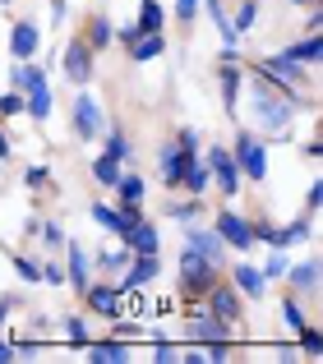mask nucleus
Masks as SVG:
<instances>
[{"instance_id":"1","label":"nucleus","mask_w":323,"mask_h":364,"mask_svg":"<svg viewBox=\"0 0 323 364\" xmlns=\"http://www.w3.org/2000/svg\"><path fill=\"white\" fill-rule=\"evenodd\" d=\"M250 116H254V129L263 139H287L291 124H296V102L250 70Z\"/></svg>"},{"instance_id":"2","label":"nucleus","mask_w":323,"mask_h":364,"mask_svg":"<svg viewBox=\"0 0 323 364\" xmlns=\"http://www.w3.org/2000/svg\"><path fill=\"white\" fill-rule=\"evenodd\" d=\"M250 70L259 74V79H268L277 92H287L296 107H300V102H314V97H309V79H314V74H309L305 65L287 60V55H263V60H254Z\"/></svg>"},{"instance_id":"3","label":"nucleus","mask_w":323,"mask_h":364,"mask_svg":"<svg viewBox=\"0 0 323 364\" xmlns=\"http://www.w3.org/2000/svg\"><path fill=\"white\" fill-rule=\"evenodd\" d=\"M217 272H222V263L194 254V249H180V295H185V300H203V295L222 282Z\"/></svg>"},{"instance_id":"4","label":"nucleus","mask_w":323,"mask_h":364,"mask_svg":"<svg viewBox=\"0 0 323 364\" xmlns=\"http://www.w3.org/2000/svg\"><path fill=\"white\" fill-rule=\"evenodd\" d=\"M231 161H235V171H240V176H250V180H263V176H268V152H263V139H254V134H240V139H235Z\"/></svg>"},{"instance_id":"5","label":"nucleus","mask_w":323,"mask_h":364,"mask_svg":"<svg viewBox=\"0 0 323 364\" xmlns=\"http://www.w3.org/2000/svg\"><path fill=\"white\" fill-rule=\"evenodd\" d=\"M203 166H208V176L217 180V194H240V171H235V161H231L226 148H208Z\"/></svg>"},{"instance_id":"6","label":"nucleus","mask_w":323,"mask_h":364,"mask_svg":"<svg viewBox=\"0 0 323 364\" xmlns=\"http://www.w3.org/2000/svg\"><path fill=\"white\" fill-rule=\"evenodd\" d=\"M60 70H65L70 83H88L92 79V51H88L83 37H70V46L60 51Z\"/></svg>"},{"instance_id":"7","label":"nucleus","mask_w":323,"mask_h":364,"mask_svg":"<svg viewBox=\"0 0 323 364\" xmlns=\"http://www.w3.org/2000/svg\"><path fill=\"white\" fill-rule=\"evenodd\" d=\"M198 161L194 148H185V143H166L162 148V180H166L171 189H180V180H185V171Z\"/></svg>"},{"instance_id":"8","label":"nucleus","mask_w":323,"mask_h":364,"mask_svg":"<svg viewBox=\"0 0 323 364\" xmlns=\"http://www.w3.org/2000/svg\"><path fill=\"white\" fill-rule=\"evenodd\" d=\"M203 300H208V314H213V318H222L226 328H231V323H240V291H235V286H222V282H217Z\"/></svg>"},{"instance_id":"9","label":"nucleus","mask_w":323,"mask_h":364,"mask_svg":"<svg viewBox=\"0 0 323 364\" xmlns=\"http://www.w3.org/2000/svg\"><path fill=\"white\" fill-rule=\"evenodd\" d=\"M102 129H107V120H102L97 97L83 92V97L74 102V134H79V139H102Z\"/></svg>"},{"instance_id":"10","label":"nucleus","mask_w":323,"mask_h":364,"mask_svg":"<svg viewBox=\"0 0 323 364\" xmlns=\"http://www.w3.org/2000/svg\"><path fill=\"white\" fill-rule=\"evenodd\" d=\"M185 249L213 258V263H222V258H226V240L213 231V226H185Z\"/></svg>"},{"instance_id":"11","label":"nucleus","mask_w":323,"mask_h":364,"mask_svg":"<svg viewBox=\"0 0 323 364\" xmlns=\"http://www.w3.org/2000/svg\"><path fill=\"white\" fill-rule=\"evenodd\" d=\"M213 231L226 240V249H254V231H250V222H245V217H235V213H217Z\"/></svg>"},{"instance_id":"12","label":"nucleus","mask_w":323,"mask_h":364,"mask_svg":"<svg viewBox=\"0 0 323 364\" xmlns=\"http://www.w3.org/2000/svg\"><path fill=\"white\" fill-rule=\"evenodd\" d=\"M240 79L245 74L235 70V60H222V70H217V88H222V111L235 120V107H240Z\"/></svg>"},{"instance_id":"13","label":"nucleus","mask_w":323,"mask_h":364,"mask_svg":"<svg viewBox=\"0 0 323 364\" xmlns=\"http://www.w3.org/2000/svg\"><path fill=\"white\" fill-rule=\"evenodd\" d=\"M83 300H88L92 314H102V318H116V314H120V286H92V282H88Z\"/></svg>"},{"instance_id":"14","label":"nucleus","mask_w":323,"mask_h":364,"mask_svg":"<svg viewBox=\"0 0 323 364\" xmlns=\"http://www.w3.org/2000/svg\"><path fill=\"white\" fill-rule=\"evenodd\" d=\"M37 46H42V33H37V23L18 18L14 33H9V51H14V60H28V55H37Z\"/></svg>"},{"instance_id":"15","label":"nucleus","mask_w":323,"mask_h":364,"mask_svg":"<svg viewBox=\"0 0 323 364\" xmlns=\"http://www.w3.org/2000/svg\"><path fill=\"white\" fill-rule=\"evenodd\" d=\"M185 337L203 341V346H213V341H226V323L213 318V314H194V318L185 323Z\"/></svg>"},{"instance_id":"16","label":"nucleus","mask_w":323,"mask_h":364,"mask_svg":"<svg viewBox=\"0 0 323 364\" xmlns=\"http://www.w3.org/2000/svg\"><path fill=\"white\" fill-rule=\"evenodd\" d=\"M314 235V222H291V226H268V240L263 245H272V249H291V245H300V240H309Z\"/></svg>"},{"instance_id":"17","label":"nucleus","mask_w":323,"mask_h":364,"mask_svg":"<svg viewBox=\"0 0 323 364\" xmlns=\"http://www.w3.org/2000/svg\"><path fill=\"white\" fill-rule=\"evenodd\" d=\"M157 277V254H134L129 258V272L120 277V291H129V286H148Z\"/></svg>"},{"instance_id":"18","label":"nucleus","mask_w":323,"mask_h":364,"mask_svg":"<svg viewBox=\"0 0 323 364\" xmlns=\"http://www.w3.org/2000/svg\"><path fill=\"white\" fill-rule=\"evenodd\" d=\"M83 42H88V51H92V55L107 51V46L116 42V23H111V18H102V14H92V18H88V28H83Z\"/></svg>"},{"instance_id":"19","label":"nucleus","mask_w":323,"mask_h":364,"mask_svg":"<svg viewBox=\"0 0 323 364\" xmlns=\"http://www.w3.org/2000/svg\"><path fill=\"white\" fill-rule=\"evenodd\" d=\"M65 249H70V272H65V282L83 295V291H88V254H83L79 240H65Z\"/></svg>"},{"instance_id":"20","label":"nucleus","mask_w":323,"mask_h":364,"mask_svg":"<svg viewBox=\"0 0 323 364\" xmlns=\"http://www.w3.org/2000/svg\"><path fill=\"white\" fill-rule=\"evenodd\" d=\"M231 272H235V291H240V295H250V300H259V295H263V286H268V282H263V272H259L254 263H235Z\"/></svg>"},{"instance_id":"21","label":"nucleus","mask_w":323,"mask_h":364,"mask_svg":"<svg viewBox=\"0 0 323 364\" xmlns=\"http://www.w3.org/2000/svg\"><path fill=\"white\" fill-rule=\"evenodd\" d=\"M120 240H125L129 249H134V254H157V231H153L148 222H134L125 235H120Z\"/></svg>"},{"instance_id":"22","label":"nucleus","mask_w":323,"mask_h":364,"mask_svg":"<svg viewBox=\"0 0 323 364\" xmlns=\"http://www.w3.org/2000/svg\"><path fill=\"white\" fill-rule=\"evenodd\" d=\"M287 60H296V65H319V55H323V37L319 33H309L305 42H296V46H287Z\"/></svg>"},{"instance_id":"23","label":"nucleus","mask_w":323,"mask_h":364,"mask_svg":"<svg viewBox=\"0 0 323 364\" xmlns=\"http://www.w3.org/2000/svg\"><path fill=\"white\" fill-rule=\"evenodd\" d=\"M203 9H208V18L217 23V37H222V46H235V42H240V33L231 28V18H226V5H222V0H203Z\"/></svg>"},{"instance_id":"24","label":"nucleus","mask_w":323,"mask_h":364,"mask_svg":"<svg viewBox=\"0 0 323 364\" xmlns=\"http://www.w3.org/2000/svg\"><path fill=\"white\" fill-rule=\"evenodd\" d=\"M125 51L134 55V60H153V55L166 51V42H162V33H139L134 42H125Z\"/></svg>"},{"instance_id":"25","label":"nucleus","mask_w":323,"mask_h":364,"mask_svg":"<svg viewBox=\"0 0 323 364\" xmlns=\"http://www.w3.org/2000/svg\"><path fill=\"white\" fill-rule=\"evenodd\" d=\"M287 272H291V291H305V295L319 291V258H309L300 267H287Z\"/></svg>"},{"instance_id":"26","label":"nucleus","mask_w":323,"mask_h":364,"mask_svg":"<svg viewBox=\"0 0 323 364\" xmlns=\"http://www.w3.org/2000/svg\"><path fill=\"white\" fill-rule=\"evenodd\" d=\"M92 222H97L102 231H111V235H125L129 231V222L120 217V208H107V203H92Z\"/></svg>"},{"instance_id":"27","label":"nucleus","mask_w":323,"mask_h":364,"mask_svg":"<svg viewBox=\"0 0 323 364\" xmlns=\"http://www.w3.org/2000/svg\"><path fill=\"white\" fill-rule=\"evenodd\" d=\"M9 79H14V92H33V88H42V83H46V74L37 70V65L18 60V65H14V74H9Z\"/></svg>"},{"instance_id":"28","label":"nucleus","mask_w":323,"mask_h":364,"mask_svg":"<svg viewBox=\"0 0 323 364\" xmlns=\"http://www.w3.org/2000/svg\"><path fill=\"white\" fill-rule=\"evenodd\" d=\"M23 116H33V120H46L51 116V88H33V92H23Z\"/></svg>"},{"instance_id":"29","label":"nucleus","mask_w":323,"mask_h":364,"mask_svg":"<svg viewBox=\"0 0 323 364\" xmlns=\"http://www.w3.org/2000/svg\"><path fill=\"white\" fill-rule=\"evenodd\" d=\"M129 258H134V249H129V245H120V249H111V254H107V249H102V254H97V267H102V272H120V267H129Z\"/></svg>"},{"instance_id":"30","label":"nucleus","mask_w":323,"mask_h":364,"mask_svg":"<svg viewBox=\"0 0 323 364\" xmlns=\"http://www.w3.org/2000/svg\"><path fill=\"white\" fill-rule=\"evenodd\" d=\"M134 28H139V33H162V5H157V0H144V5H139Z\"/></svg>"},{"instance_id":"31","label":"nucleus","mask_w":323,"mask_h":364,"mask_svg":"<svg viewBox=\"0 0 323 364\" xmlns=\"http://www.w3.org/2000/svg\"><path fill=\"white\" fill-rule=\"evenodd\" d=\"M208 180H213V176H208V166H203V161H194V166L185 171V180H180V189L198 198V194H203V189H208Z\"/></svg>"},{"instance_id":"32","label":"nucleus","mask_w":323,"mask_h":364,"mask_svg":"<svg viewBox=\"0 0 323 364\" xmlns=\"http://www.w3.org/2000/svg\"><path fill=\"white\" fill-rule=\"evenodd\" d=\"M116 189H120V198H125V203H144V176H120L116 180Z\"/></svg>"},{"instance_id":"33","label":"nucleus","mask_w":323,"mask_h":364,"mask_svg":"<svg viewBox=\"0 0 323 364\" xmlns=\"http://www.w3.org/2000/svg\"><path fill=\"white\" fill-rule=\"evenodd\" d=\"M92 176H97V185L116 189V180H120V161H111V157H97V161H92Z\"/></svg>"},{"instance_id":"34","label":"nucleus","mask_w":323,"mask_h":364,"mask_svg":"<svg viewBox=\"0 0 323 364\" xmlns=\"http://www.w3.org/2000/svg\"><path fill=\"white\" fill-rule=\"evenodd\" d=\"M92 360H129V346L125 341H97V346H88Z\"/></svg>"},{"instance_id":"35","label":"nucleus","mask_w":323,"mask_h":364,"mask_svg":"<svg viewBox=\"0 0 323 364\" xmlns=\"http://www.w3.org/2000/svg\"><path fill=\"white\" fill-rule=\"evenodd\" d=\"M287 254H282V249H272V254H268V263H263L259 267V272H263V282H277V277H287Z\"/></svg>"},{"instance_id":"36","label":"nucleus","mask_w":323,"mask_h":364,"mask_svg":"<svg viewBox=\"0 0 323 364\" xmlns=\"http://www.w3.org/2000/svg\"><path fill=\"white\" fill-rule=\"evenodd\" d=\"M102 157H111V161H125L129 157V143H125V134H120V129L107 134V152H102Z\"/></svg>"},{"instance_id":"37","label":"nucleus","mask_w":323,"mask_h":364,"mask_svg":"<svg viewBox=\"0 0 323 364\" xmlns=\"http://www.w3.org/2000/svg\"><path fill=\"white\" fill-rule=\"evenodd\" d=\"M254 18H259V0H240V14L231 18V28L245 33V28H254Z\"/></svg>"},{"instance_id":"38","label":"nucleus","mask_w":323,"mask_h":364,"mask_svg":"<svg viewBox=\"0 0 323 364\" xmlns=\"http://www.w3.org/2000/svg\"><path fill=\"white\" fill-rule=\"evenodd\" d=\"M296 337H300V346H305V355H323V332L319 328H300Z\"/></svg>"},{"instance_id":"39","label":"nucleus","mask_w":323,"mask_h":364,"mask_svg":"<svg viewBox=\"0 0 323 364\" xmlns=\"http://www.w3.org/2000/svg\"><path fill=\"white\" fill-rule=\"evenodd\" d=\"M282 318H287V328H291V332H300V328H305V314H300V304L291 300V295L282 300Z\"/></svg>"},{"instance_id":"40","label":"nucleus","mask_w":323,"mask_h":364,"mask_svg":"<svg viewBox=\"0 0 323 364\" xmlns=\"http://www.w3.org/2000/svg\"><path fill=\"white\" fill-rule=\"evenodd\" d=\"M65 341H70V346H88V328H83V318H65Z\"/></svg>"},{"instance_id":"41","label":"nucleus","mask_w":323,"mask_h":364,"mask_svg":"<svg viewBox=\"0 0 323 364\" xmlns=\"http://www.w3.org/2000/svg\"><path fill=\"white\" fill-rule=\"evenodd\" d=\"M14 272L23 277V282H42V263H37V258H14Z\"/></svg>"},{"instance_id":"42","label":"nucleus","mask_w":323,"mask_h":364,"mask_svg":"<svg viewBox=\"0 0 323 364\" xmlns=\"http://www.w3.org/2000/svg\"><path fill=\"white\" fill-rule=\"evenodd\" d=\"M0 116H23V92H0Z\"/></svg>"},{"instance_id":"43","label":"nucleus","mask_w":323,"mask_h":364,"mask_svg":"<svg viewBox=\"0 0 323 364\" xmlns=\"http://www.w3.org/2000/svg\"><path fill=\"white\" fill-rule=\"evenodd\" d=\"M166 217H176V222H194L198 203H166Z\"/></svg>"},{"instance_id":"44","label":"nucleus","mask_w":323,"mask_h":364,"mask_svg":"<svg viewBox=\"0 0 323 364\" xmlns=\"http://www.w3.org/2000/svg\"><path fill=\"white\" fill-rule=\"evenodd\" d=\"M37 235H42L46 245H65V231H60L55 222H42V231H37Z\"/></svg>"},{"instance_id":"45","label":"nucleus","mask_w":323,"mask_h":364,"mask_svg":"<svg viewBox=\"0 0 323 364\" xmlns=\"http://www.w3.org/2000/svg\"><path fill=\"white\" fill-rule=\"evenodd\" d=\"M194 14H198V0H176V18L180 23H189Z\"/></svg>"},{"instance_id":"46","label":"nucleus","mask_w":323,"mask_h":364,"mask_svg":"<svg viewBox=\"0 0 323 364\" xmlns=\"http://www.w3.org/2000/svg\"><path fill=\"white\" fill-rule=\"evenodd\" d=\"M319 203H323V185L314 180V185H309V194H305V208H309V213H319Z\"/></svg>"},{"instance_id":"47","label":"nucleus","mask_w":323,"mask_h":364,"mask_svg":"<svg viewBox=\"0 0 323 364\" xmlns=\"http://www.w3.org/2000/svg\"><path fill=\"white\" fill-rule=\"evenodd\" d=\"M23 180H28V189H37V185H46V180H51V176H46L42 166H28V176H23Z\"/></svg>"},{"instance_id":"48","label":"nucleus","mask_w":323,"mask_h":364,"mask_svg":"<svg viewBox=\"0 0 323 364\" xmlns=\"http://www.w3.org/2000/svg\"><path fill=\"white\" fill-rule=\"evenodd\" d=\"M42 277H46V282H55V286H65V267H60V263H46Z\"/></svg>"},{"instance_id":"49","label":"nucleus","mask_w":323,"mask_h":364,"mask_svg":"<svg viewBox=\"0 0 323 364\" xmlns=\"http://www.w3.org/2000/svg\"><path fill=\"white\" fill-rule=\"evenodd\" d=\"M153 360H162V364L176 360V346H171V341H157V346H153Z\"/></svg>"},{"instance_id":"50","label":"nucleus","mask_w":323,"mask_h":364,"mask_svg":"<svg viewBox=\"0 0 323 364\" xmlns=\"http://www.w3.org/2000/svg\"><path fill=\"white\" fill-rule=\"evenodd\" d=\"M176 143H185V148H198V134H194V129H180Z\"/></svg>"},{"instance_id":"51","label":"nucleus","mask_w":323,"mask_h":364,"mask_svg":"<svg viewBox=\"0 0 323 364\" xmlns=\"http://www.w3.org/2000/svg\"><path fill=\"white\" fill-rule=\"evenodd\" d=\"M51 18H55V23L65 18V0H51Z\"/></svg>"},{"instance_id":"52","label":"nucleus","mask_w":323,"mask_h":364,"mask_svg":"<svg viewBox=\"0 0 323 364\" xmlns=\"http://www.w3.org/2000/svg\"><path fill=\"white\" fill-rule=\"evenodd\" d=\"M0 360H14V341H0Z\"/></svg>"},{"instance_id":"53","label":"nucleus","mask_w":323,"mask_h":364,"mask_svg":"<svg viewBox=\"0 0 323 364\" xmlns=\"http://www.w3.org/2000/svg\"><path fill=\"white\" fill-rule=\"evenodd\" d=\"M9 157H14V152H9V139L0 134V161H9Z\"/></svg>"},{"instance_id":"54","label":"nucleus","mask_w":323,"mask_h":364,"mask_svg":"<svg viewBox=\"0 0 323 364\" xmlns=\"http://www.w3.org/2000/svg\"><path fill=\"white\" fill-rule=\"evenodd\" d=\"M5 318H9V300H0V328H5Z\"/></svg>"},{"instance_id":"55","label":"nucleus","mask_w":323,"mask_h":364,"mask_svg":"<svg viewBox=\"0 0 323 364\" xmlns=\"http://www.w3.org/2000/svg\"><path fill=\"white\" fill-rule=\"evenodd\" d=\"M291 5H309V9H319V0H291Z\"/></svg>"},{"instance_id":"56","label":"nucleus","mask_w":323,"mask_h":364,"mask_svg":"<svg viewBox=\"0 0 323 364\" xmlns=\"http://www.w3.org/2000/svg\"><path fill=\"white\" fill-rule=\"evenodd\" d=\"M0 5H9V0H0Z\"/></svg>"}]
</instances>
